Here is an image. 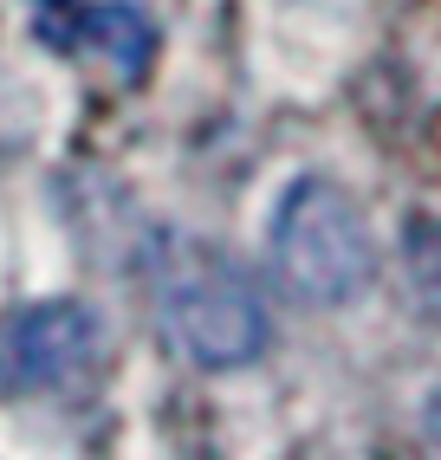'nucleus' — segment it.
Here are the masks:
<instances>
[{
    "instance_id": "obj_3",
    "label": "nucleus",
    "mask_w": 441,
    "mask_h": 460,
    "mask_svg": "<svg viewBox=\"0 0 441 460\" xmlns=\"http://www.w3.org/2000/svg\"><path fill=\"white\" fill-rule=\"evenodd\" d=\"M104 350V312L85 298H40L0 318V389L40 395L85 376Z\"/></svg>"
},
{
    "instance_id": "obj_4",
    "label": "nucleus",
    "mask_w": 441,
    "mask_h": 460,
    "mask_svg": "<svg viewBox=\"0 0 441 460\" xmlns=\"http://www.w3.org/2000/svg\"><path fill=\"white\" fill-rule=\"evenodd\" d=\"M46 7L66 13V26H52V20L40 26L46 40H58V46H98L123 78H143L149 52H156V26H149L143 7H130V0H46Z\"/></svg>"
},
{
    "instance_id": "obj_1",
    "label": "nucleus",
    "mask_w": 441,
    "mask_h": 460,
    "mask_svg": "<svg viewBox=\"0 0 441 460\" xmlns=\"http://www.w3.org/2000/svg\"><path fill=\"white\" fill-rule=\"evenodd\" d=\"M273 279L299 305H351L376 279V240L364 227V208L331 175H292L266 227Z\"/></svg>"
},
{
    "instance_id": "obj_5",
    "label": "nucleus",
    "mask_w": 441,
    "mask_h": 460,
    "mask_svg": "<svg viewBox=\"0 0 441 460\" xmlns=\"http://www.w3.org/2000/svg\"><path fill=\"white\" fill-rule=\"evenodd\" d=\"M402 260H409V292H416V305L428 318H441V214H409Z\"/></svg>"
},
{
    "instance_id": "obj_2",
    "label": "nucleus",
    "mask_w": 441,
    "mask_h": 460,
    "mask_svg": "<svg viewBox=\"0 0 441 460\" xmlns=\"http://www.w3.org/2000/svg\"><path fill=\"white\" fill-rule=\"evenodd\" d=\"M163 324L169 344L195 363V370H247L273 344L266 298L220 266H188L163 286Z\"/></svg>"
}]
</instances>
